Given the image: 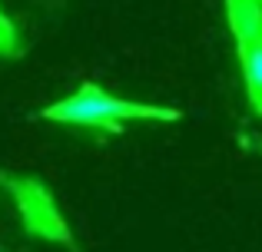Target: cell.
Masks as SVG:
<instances>
[{
  "label": "cell",
  "instance_id": "obj_1",
  "mask_svg": "<svg viewBox=\"0 0 262 252\" xmlns=\"http://www.w3.org/2000/svg\"><path fill=\"white\" fill-rule=\"evenodd\" d=\"M40 117L50 120V123H63V126L120 133L129 120H133V123H176L183 113H179L176 106L123 100V97H116V93H106L96 83H80L70 97H63L60 103L47 106Z\"/></svg>",
  "mask_w": 262,
  "mask_h": 252
},
{
  "label": "cell",
  "instance_id": "obj_2",
  "mask_svg": "<svg viewBox=\"0 0 262 252\" xmlns=\"http://www.w3.org/2000/svg\"><path fill=\"white\" fill-rule=\"evenodd\" d=\"M7 189H10L13 202H17V213H20V222L30 236L37 239H47V242H57V246H67V249H77L73 246V233L67 226L60 206L53 202L50 189L43 186L40 179H30V176H0Z\"/></svg>",
  "mask_w": 262,
  "mask_h": 252
},
{
  "label": "cell",
  "instance_id": "obj_3",
  "mask_svg": "<svg viewBox=\"0 0 262 252\" xmlns=\"http://www.w3.org/2000/svg\"><path fill=\"white\" fill-rule=\"evenodd\" d=\"M226 7H229V27L236 37L246 103L256 117H262V4L259 0H226Z\"/></svg>",
  "mask_w": 262,
  "mask_h": 252
},
{
  "label": "cell",
  "instance_id": "obj_4",
  "mask_svg": "<svg viewBox=\"0 0 262 252\" xmlns=\"http://www.w3.org/2000/svg\"><path fill=\"white\" fill-rule=\"evenodd\" d=\"M20 50L17 43V30H13V24L0 13V57H13V53Z\"/></svg>",
  "mask_w": 262,
  "mask_h": 252
},
{
  "label": "cell",
  "instance_id": "obj_5",
  "mask_svg": "<svg viewBox=\"0 0 262 252\" xmlns=\"http://www.w3.org/2000/svg\"><path fill=\"white\" fill-rule=\"evenodd\" d=\"M259 4H262V0H259Z\"/></svg>",
  "mask_w": 262,
  "mask_h": 252
}]
</instances>
